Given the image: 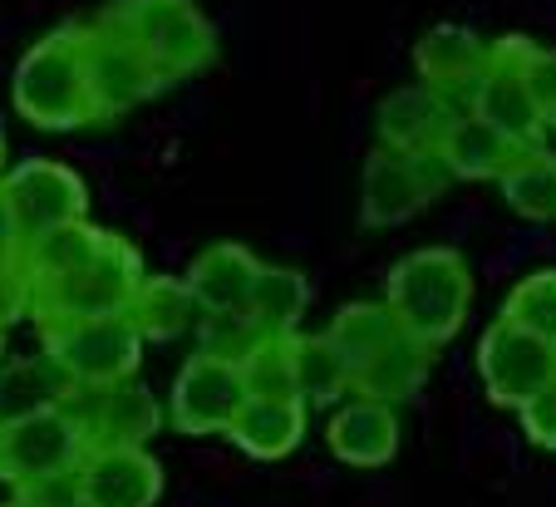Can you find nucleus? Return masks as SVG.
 <instances>
[{
    "label": "nucleus",
    "instance_id": "obj_23",
    "mask_svg": "<svg viewBox=\"0 0 556 507\" xmlns=\"http://www.w3.org/2000/svg\"><path fill=\"white\" fill-rule=\"evenodd\" d=\"M311 306V286H305L301 271L291 266H266L256 271L252 286V301H247V316L262 335H295L301 330V316Z\"/></svg>",
    "mask_w": 556,
    "mask_h": 507
},
{
    "label": "nucleus",
    "instance_id": "obj_28",
    "mask_svg": "<svg viewBox=\"0 0 556 507\" xmlns=\"http://www.w3.org/2000/svg\"><path fill=\"white\" fill-rule=\"evenodd\" d=\"M60 400H74V384L64 380L50 355L21 359L11 370H0V419L30 414V409H40V404H60Z\"/></svg>",
    "mask_w": 556,
    "mask_h": 507
},
{
    "label": "nucleus",
    "instance_id": "obj_37",
    "mask_svg": "<svg viewBox=\"0 0 556 507\" xmlns=\"http://www.w3.org/2000/svg\"><path fill=\"white\" fill-rule=\"evenodd\" d=\"M0 507H35V503H25V497H21V493H15V497H11V503H0Z\"/></svg>",
    "mask_w": 556,
    "mask_h": 507
},
{
    "label": "nucleus",
    "instance_id": "obj_32",
    "mask_svg": "<svg viewBox=\"0 0 556 507\" xmlns=\"http://www.w3.org/2000/svg\"><path fill=\"white\" fill-rule=\"evenodd\" d=\"M202 345L198 350H212V355H227V359H242L247 350L262 340V330L252 326V316H202Z\"/></svg>",
    "mask_w": 556,
    "mask_h": 507
},
{
    "label": "nucleus",
    "instance_id": "obj_26",
    "mask_svg": "<svg viewBox=\"0 0 556 507\" xmlns=\"http://www.w3.org/2000/svg\"><path fill=\"white\" fill-rule=\"evenodd\" d=\"M394 330H400V320H394V310H389L384 301H350V306H340V316L330 320L326 335L336 340V350L350 365V390H355V370L394 335Z\"/></svg>",
    "mask_w": 556,
    "mask_h": 507
},
{
    "label": "nucleus",
    "instance_id": "obj_21",
    "mask_svg": "<svg viewBox=\"0 0 556 507\" xmlns=\"http://www.w3.org/2000/svg\"><path fill=\"white\" fill-rule=\"evenodd\" d=\"M439 153H443V163H448L453 182L458 178L463 182H497L527 149L513 143L507 134H497L493 124H483L478 114H458L448 124V134H443Z\"/></svg>",
    "mask_w": 556,
    "mask_h": 507
},
{
    "label": "nucleus",
    "instance_id": "obj_5",
    "mask_svg": "<svg viewBox=\"0 0 556 507\" xmlns=\"http://www.w3.org/2000/svg\"><path fill=\"white\" fill-rule=\"evenodd\" d=\"M109 15L143 45L163 85L192 79L217 60V30L192 0H118V5H109Z\"/></svg>",
    "mask_w": 556,
    "mask_h": 507
},
{
    "label": "nucleus",
    "instance_id": "obj_25",
    "mask_svg": "<svg viewBox=\"0 0 556 507\" xmlns=\"http://www.w3.org/2000/svg\"><path fill=\"white\" fill-rule=\"evenodd\" d=\"M497 182H503V198L517 217H527V223H556V153L527 149Z\"/></svg>",
    "mask_w": 556,
    "mask_h": 507
},
{
    "label": "nucleus",
    "instance_id": "obj_13",
    "mask_svg": "<svg viewBox=\"0 0 556 507\" xmlns=\"http://www.w3.org/2000/svg\"><path fill=\"white\" fill-rule=\"evenodd\" d=\"M85 507H157L163 468L148 448H89L79 458Z\"/></svg>",
    "mask_w": 556,
    "mask_h": 507
},
{
    "label": "nucleus",
    "instance_id": "obj_3",
    "mask_svg": "<svg viewBox=\"0 0 556 507\" xmlns=\"http://www.w3.org/2000/svg\"><path fill=\"white\" fill-rule=\"evenodd\" d=\"M143 281V256L109 232V242L89 256L85 266L60 276H30V316L35 326H60V320H85V316H114L124 301L134 296V286Z\"/></svg>",
    "mask_w": 556,
    "mask_h": 507
},
{
    "label": "nucleus",
    "instance_id": "obj_34",
    "mask_svg": "<svg viewBox=\"0 0 556 507\" xmlns=\"http://www.w3.org/2000/svg\"><path fill=\"white\" fill-rule=\"evenodd\" d=\"M30 271H25V262L15 256V262H0V326H11V320L30 316Z\"/></svg>",
    "mask_w": 556,
    "mask_h": 507
},
{
    "label": "nucleus",
    "instance_id": "obj_35",
    "mask_svg": "<svg viewBox=\"0 0 556 507\" xmlns=\"http://www.w3.org/2000/svg\"><path fill=\"white\" fill-rule=\"evenodd\" d=\"M25 503L35 507H85V493H79V468L70 473H54V478H40V483L21 487Z\"/></svg>",
    "mask_w": 556,
    "mask_h": 507
},
{
    "label": "nucleus",
    "instance_id": "obj_30",
    "mask_svg": "<svg viewBox=\"0 0 556 507\" xmlns=\"http://www.w3.org/2000/svg\"><path fill=\"white\" fill-rule=\"evenodd\" d=\"M503 320H513V326L556 345V266H542V271L522 276L513 286V296L503 301Z\"/></svg>",
    "mask_w": 556,
    "mask_h": 507
},
{
    "label": "nucleus",
    "instance_id": "obj_4",
    "mask_svg": "<svg viewBox=\"0 0 556 507\" xmlns=\"http://www.w3.org/2000/svg\"><path fill=\"white\" fill-rule=\"evenodd\" d=\"M85 454H89V433L74 400L40 404L30 414L0 419V483L15 487V493L40 483V478L79 468Z\"/></svg>",
    "mask_w": 556,
    "mask_h": 507
},
{
    "label": "nucleus",
    "instance_id": "obj_38",
    "mask_svg": "<svg viewBox=\"0 0 556 507\" xmlns=\"http://www.w3.org/2000/svg\"><path fill=\"white\" fill-rule=\"evenodd\" d=\"M0 168H5V128H0Z\"/></svg>",
    "mask_w": 556,
    "mask_h": 507
},
{
    "label": "nucleus",
    "instance_id": "obj_29",
    "mask_svg": "<svg viewBox=\"0 0 556 507\" xmlns=\"http://www.w3.org/2000/svg\"><path fill=\"white\" fill-rule=\"evenodd\" d=\"M247 394L256 400H295V335H262L242 359Z\"/></svg>",
    "mask_w": 556,
    "mask_h": 507
},
{
    "label": "nucleus",
    "instance_id": "obj_7",
    "mask_svg": "<svg viewBox=\"0 0 556 507\" xmlns=\"http://www.w3.org/2000/svg\"><path fill=\"white\" fill-rule=\"evenodd\" d=\"M448 188H453V173L443 163V153L375 149L365 159V178H359V223L404 227Z\"/></svg>",
    "mask_w": 556,
    "mask_h": 507
},
{
    "label": "nucleus",
    "instance_id": "obj_1",
    "mask_svg": "<svg viewBox=\"0 0 556 507\" xmlns=\"http://www.w3.org/2000/svg\"><path fill=\"white\" fill-rule=\"evenodd\" d=\"M384 306L394 310L400 330L424 345H448L472 310V266L453 246H419L400 256L384 286Z\"/></svg>",
    "mask_w": 556,
    "mask_h": 507
},
{
    "label": "nucleus",
    "instance_id": "obj_27",
    "mask_svg": "<svg viewBox=\"0 0 556 507\" xmlns=\"http://www.w3.org/2000/svg\"><path fill=\"white\" fill-rule=\"evenodd\" d=\"M109 242L104 227L94 223H64V227H50V232H40L35 242L21 246V262L30 276H60V271H74V266H85L89 256L99 252V246Z\"/></svg>",
    "mask_w": 556,
    "mask_h": 507
},
{
    "label": "nucleus",
    "instance_id": "obj_22",
    "mask_svg": "<svg viewBox=\"0 0 556 507\" xmlns=\"http://www.w3.org/2000/svg\"><path fill=\"white\" fill-rule=\"evenodd\" d=\"M227 439H237V448L262 464L295 454V444L305 439V404L301 400H256L247 394V404L237 409Z\"/></svg>",
    "mask_w": 556,
    "mask_h": 507
},
{
    "label": "nucleus",
    "instance_id": "obj_11",
    "mask_svg": "<svg viewBox=\"0 0 556 507\" xmlns=\"http://www.w3.org/2000/svg\"><path fill=\"white\" fill-rule=\"evenodd\" d=\"M242 404H247L242 365L227 355H212V350H198L173 380L168 419L188 439H207V433H227Z\"/></svg>",
    "mask_w": 556,
    "mask_h": 507
},
{
    "label": "nucleus",
    "instance_id": "obj_15",
    "mask_svg": "<svg viewBox=\"0 0 556 507\" xmlns=\"http://www.w3.org/2000/svg\"><path fill=\"white\" fill-rule=\"evenodd\" d=\"M453 118H458V109H453L443 94H433V89H424V85L394 89V94H384L375 109L379 149L439 153V143H443Z\"/></svg>",
    "mask_w": 556,
    "mask_h": 507
},
{
    "label": "nucleus",
    "instance_id": "obj_9",
    "mask_svg": "<svg viewBox=\"0 0 556 507\" xmlns=\"http://www.w3.org/2000/svg\"><path fill=\"white\" fill-rule=\"evenodd\" d=\"M556 375V345L497 316L478 340V380L497 409H522Z\"/></svg>",
    "mask_w": 556,
    "mask_h": 507
},
{
    "label": "nucleus",
    "instance_id": "obj_8",
    "mask_svg": "<svg viewBox=\"0 0 556 507\" xmlns=\"http://www.w3.org/2000/svg\"><path fill=\"white\" fill-rule=\"evenodd\" d=\"M85 64H89V99H94V118H118L128 109L148 104L163 89L157 64L143 54V45L114 21V15H94L85 21Z\"/></svg>",
    "mask_w": 556,
    "mask_h": 507
},
{
    "label": "nucleus",
    "instance_id": "obj_14",
    "mask_svg": "<svg viewBox=\"0 0 556 507\" xmlns=\"http://www.w3.org/2000/svg\"><path fill=\"white\" fill-rule=\"evenodd\" d=\"M89 394L85 414V433L89 448H148L157 429H163V409H157L153 390H143L138 380H118L104 390H74Z\"/></svg>",
    "mask_w": 556,
    "mask_h": 507
},
{
    "label": "nucleus",
    "instance_id": "obj_20",
    "mask_svg": "<svg viewBox=\"0 0 556 507\" xmlns=\"http://www.w3.org/2000/svg\"><path fill=\"white\" fill-rule=\"evenodd\" d=\"M429 365H433V345L414 340L409 330H394V335L355 370V394L379 400V404H404L419 394L424 380H429Z\"/></svg>",
    "mask_w": 556,
    "mask_h": 507
},
{
    "label": "nucleus",
    "instance_id": "obj_33",
    "mask_svg": "<svg viewBox=\"0 0 556 507\" xmlns=\"http://www.w3.org/2000/svg\"><path fill=\"white\" fill-rule=\"evenodd\" d=\"M517 419H522V433L532 439L536 448L556 454V375L522 404V409H517Z\"/></svg>",
    "mask_w": 556,
    "mask_h": 507
},
{
    "label": "nucleus",
    "instance_id": "obj_31",
    "mask_svg": "<svg viewBox=\"0 0 556 507\" xmlns=\"http://www.w3.org/2000/svg\"><path fill=\"white\" fill-rule=\"evenodd\" d=\"M522 79L542 124H556V45H536L522 35Z\"/></svg>",
    "mask_w": 556,
    "mask_h": 507
},
{
    "label": "nucleus",
    "instance_id": "obj_18",
    "mask_svg": "<svg viewBox=\"0 0 556 507\" xmlns=\"http://www.w3.org/2000/svg\"><path fill=\"white\" fill-rule=\"evenodd\" d=\"M326 444L340 464L379 468L400 454V414H394V404H379V400L359 394V400H350L345 409L330 419Z\"/></svg>",
    "mask_w": 556,
    "mask_h": 507
},
{
    "label": "nucleus",
    "instance_id": "obj_24",
    "mask_svg": "<svg viewBox=\"0 0 556 507\" xmlns=\"http://www.w3.org/2000/svg\"><path fill=\"white\" fill-rule=\"evenodd\" d=\"M350 394V365L330 335H301L295 330V400L305 409H326Z\"/></svg>",
    "mask_w": 556,
    "mask_h": 507
},
{
    "label": "nucleus",
    "instance_id": "obj_12",
    "mask_svg": "<svg viewBox=\"0 0 556 507\" xmlns=\"http://www.w3.org/2000/svg\"><path fill=\"white\" fill-rule=\"evenodd\" d=\"M468 114H478L483 124H493L497 134H507L522 149H536L546 124L522 79V35H503V40L488 45V64L468 94Z\"/></svg>",
    "mask_w": 556,
    "mask_h": 507
},
{
    "label": "nucleus",
    "instance_id": "obj_36",
    "mask_svg": "<svg viewBox=\"0 0 556 507\" xmlns=\"http://www.w3.org/2000/svg\"><path fill=\"white\" fill-rule=\"evenodd\" d=\"M21 256V232H15L11 212H5V202H0V262H15Z\"/></svg>",
    "mask_w": 556,
    "mask_h": 507
},
{
    "label": "nucleus",
    "instance_id": "obj_6",
    "mask_svg": "<svg viewBox=\"0 0 556 507\" xmlns=\"http://www.w3.org/2000/svg\"><path fill=\"white\" fill-rule=\"evenodd\" d=\"M40 345L74 390H104V384L134 380L138 359H143V340L124 320V310L40 326Z\"/></svg>",
    "mask_w": 556,
    "mask_h": 507
},
{
    "label": "nucleus",
    "instance_id": "obj_10",
    "mask_svg": "<svg viewBox=\"0 0 556 507\" xmlns=\"http://www.w3.org/2000/svg\"><path fill=\"white\" fill-rule=\"evenodd\" d=\"M0 202H5L15 232H21V246H25L40 232H50V227L79 223L89 212V188H85V178L70 173L64 163L30 159L0 178Z\"/></svg>",
    "mask_w": 556,
    "mask_h": 507
},
{
    "label": "nucleus",
    "instance_id": "obj_16",
    "mask_svg": "<svg viewBox=\"0 0 556 507\" xmlns=\"http://www.w3.org/2000/svg\"><path fill=\"white\" fill-rule=\"evenodd\" d=\"M488 64V45L468 30V25H433L419 45H414V69H419V85L453 99H468L478 75Z\"/></svg>",
    "mask_w": 556,
    "mask_h": 507
},
{
    "label": "nucleus",
    "instance_id": "obj_2",
    "mask_svg": "<svg viewBox=\"0 0 556 507\" xmlns=\"http://www.w3.org/2000/svg\"><path fill=\"white\" fill-rule=\"evenodd\" d=\"M15 114L45 134L99 124L89 99V64H85V21H70L50 30L40 45L21 54L11 79Z\"/></svg>",
    "mask_w": 556,
    "mask_h": 507
},
{
    "label": "nucleus",
    "instance_id": "obj_17",
    "mask_svg": "<svg viewBox=\"0 0 556 507\" xmlns=\"http://www.w3.org/2000/svg\"><path fill=\"white\" fill-rule=\"evenodd\" d=\"M256 271H262V262H256L247 246L217 242V246L192 256L182 281H188V291H192L202 316H242L247 301H252Z\"/></svg>",
    "mask_w": 556,
    "mask_h": 507
},
{
    "label": "nucleus",
    "instance_id": "obj_19",
    "mask_svg": "<svg viewBox=\"0 0 556 507\" xmlns=\"http://www.w3.org/2000/svg\"><path fill=\"white\" fill-rule=\"evenodd\" d=\"M124 320L138 330L143 345H168L198 326L202 310L182 276H143L134 286V296L124 301Z\"/></svg>",
    "mask_w": 556,
    "mask_h": 507
},
{
    "label": "nucleus",
    "instance_id": "obj_39",
    "mask_svg": "<svg viewBox=\"0 0 556 507\" xmlns=\"http://www.w3.org/2000/svg\"><path fill=\"white\" fill-rule=\"evenodd\" d=\"M0 359H5V326H0Z\"/></svg>",
    "mask_w": 556,
    "mask_h": 507
}]
</instances>
